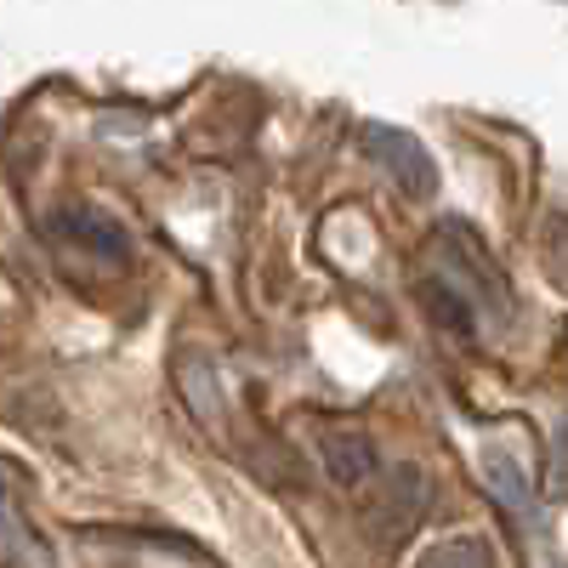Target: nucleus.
Wrapping results in <instances>:
<instances>
[{
  "instance_id": "nucleus-1",
  "label": "nucleus",
  "mask_w": 568,
  "mask_h": 568,
  "mask_svg": "<svg viewBox=\"0 0 568 568\" xmlns=\"http://www.w3.org/2000/svg\"><path fill=\"white\" fill-rule=\"evenodd\" d=\"M426 506H433V478H426L420 466H398L387 471V484L375 489V506L364 511V529L375 546H398L420 529Z\"/></svg>"
},
{
  "instance_id": "nucleus-2",
  "label": "nucleus",
  "mask_w": 568,
  "mask_h": 568,
  "mask_svg": "<svg viewBox=\"0 0 568 568\" xmlns=\"http://www.w3.org/2000/svg\"><path fill=\"white\" fill-rule=\"evenodd\" d=\"M364 154L382 165V171H393L404 194H433V187H438L433 154L420 149V136H409V131H398V125H369V131H364Z\"/></svg>"
},
{
  "instance_id": "nucleus-3",
  "label": "nucleus",
  "mask_w": 568,
  "mask_h": 568,
  "mask_svg": "<svg viewBox=\"0 0 568 568\" xmlns=\"http://www.w3.org/2000/svg\"><path fill=\"white\" fill-rule=\"evenodd\" d=\"M52 240L74 245V251H80V256H91V262H125V256H131L125 227H120L114 216H103V211H85V205H74V211H58V216H52Z\"/></svg>"
},
{
  "instance_id": "nucleus-4",
  "label": "nucleus",
  "mask_w": 568,
  "mask_h": 568,
  "mask_svg": "<svg viewBox=\"0 0 568 568\" xmlns=\"http://www.w3.org/2000/svg\"><path fill=\"white\" fill-rule=\"evenodd\" d=\"M420 302L449 336H460V342L478 336V291H471V284H449L444 273H426L420 278Z\"/></svg>"
},
{
  "instance_id": "nucleus-5",
  "label": "nucleus",
  "mask_w": 568,
  "mask_h": 568,
  "mask_svg": "<svg viewBox=\"0 0 568 568\" xmlns=\"http://www.w3.org/2000/svg\"><path fill=\"white\" fill-rule=\"evenodd\" d=\"M318 460H324V471L342 489H358V484L375 478V444L364 433H324L318 438Z\"/></svg>"
},
{
  "instance_id": "nucleus-6",
  "label": "nucleus",
  "mask_w": 568,
  "mask_h": 568,
  "mask_svg": "<svg viewBox=\"0 0 568 568\" xmlns=\"http://www.w3.org/2000/svg\"><path fill=\"white\" fill-rule=\"evenodd\" d=\"M484 471H489V484H495L500 506H506V511H517V517H524V524H529V517H535V495H529V478H524V471H517V460H506L500 449H489Z\"/></svg>"
},
{
  "instance_id": "nucleus-7",
  "label": "nucleus",
  "mask_w": 568,
  "mask_h": 568,
  "mask_svg": "<svg viewBox=\"0 0 568 568\" xmlns=\"http://www.w3.org/2000/svg\"><path fill=\"white\" fill-rule=\"evenodd\" d=\"M415 568H495V551H489V540H484V535H460V540L433 546Z\"/></svg>"
},
{
  "instance_id": "nucleus-8",
  "label": "nucleus",
  "mask_w": 568,
  "mask_h": 568,
  "mask_svg": "<svg viewBox=\"0 0 568 568\" xmlns=\"http://www.w3.org/2000/svg\"><path fill=\"white\" fill-rule=\"evenodd\" d=\"M557 444H562V449H557V460H551V466H557V478L568 484V420H562V433H557Z\"/></svg>"
}]
</instances>
